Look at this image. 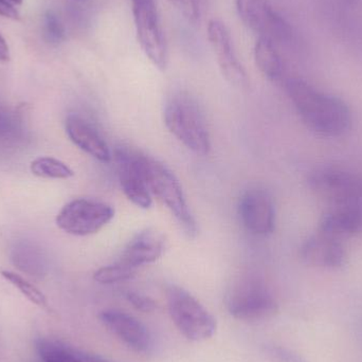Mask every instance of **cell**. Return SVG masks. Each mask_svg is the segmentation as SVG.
Masks as SVG:
<instances>
[{
    "label": "cell",
    "instance_id": "cell-21",
    "mask_svg": "<svg viewBox=\"0 0 362 362\" xmlns=\"http://www.w3.org/2000/svg\"><path fill=\"white\" fill-rule=\"evenodd\" d=\"M1 274L6 281H8L11 284L14 285L29 301L32 302V303L42 308H46L47 306H48V302H47L44 293H42L40 289L36 288L31 283L25 280L23 276L15 274V272H6V270L2 272Z\"/></svg>",
    "mask_w": 362,
    "mask_h": 362
},
{
    "label": "cell",
    "instance_id": "cell-6",
    "mask_svg": "<svg viewBox=\"0 0 362 362\" xmlns=\"http://www.w3.org/2000/svg\"><path fill=\"white\" fill-rule=\"evenodd\" d=\"M308 182L315 195L333 208L361 206L362 181L349 172L321 168L310 173Z\"/></svg>",
    "mask_w": 362,
    "mask_h": 362
},
{
    "label": "cell",
    "instance_id": "cell-19",
    "mask_svg": "<svg viewBox=\"0 0 362 362\" xmlns=\"http://www.w3.org/2000/svg\"><path fill=\"white\" fill-rule=\"evenodd\" d=\"M36 350L42 362H86L80 351L53 340H37Z\"/></svg>",
    "mask_w": 362,
    "mask_h": 362
},
{
    "label": "cell",
    "instance_id": "cell-11",
    "mask_svg": "<svg viewBox=\"0 0 362 362\" xmlns=\"http://www.w3.org/2000/svg\"><path fill=\"white\" fill-rule=\"evenodd\" d=\"M238 215L247 231L255 235L265 236L274 232L276 211L274 202L265 189H247L240 198Z\"/></svg>",
    "mask_w": 362,
    "mask_h": 362
},
{
    "label": "cell",
    "instance_id": "cell-15",
    "mask_svg": "<svg viewBox=\"0 0 362 362\" xmlns=\"http://www.w3.org/2000/svg\"><path fill=\"white\" fill-rule=\"evenodd\" d=\"M300 257L313 267L338 269L346 264V253L341 242L317 233L302 244Z\"/></svg>",
    "mask_w": 362,
    "mask_h": 362
},
{
    "label": "cell",
    "instance_id": "cell-31",
    "mask_svg": "<svg viewBox=\"0 0 362 362\" xmlns=\"http://www.w3.org/2000/svg\"><path fill=\"white\" fill-rule=\"evenodd\" d=\"M8 1L13 2V4H21L23 0H8Z\"/></svg>",
    "mask_w": 362,
    "mask_h": 362
},
{
    "label": "cell",
    "instance_id": "cell-2",
    "mask_svg": "<svg viewBox=\"0 0 362 362\" xmlns=\"http://www.w3.org/2000/svg\"><path fill=\"white\" fill-rule=\"evenodd\" d=\"M165 127L195 154L210 153L211 140L206 119L195 99L187 93H174L165 106Z\"/></svg>",
    "mask_w": 362,
    "mask_h": 362
},
{
    "label": "cell",
    "instance_id": "cell-14",
    "mask_svg": "<svg viewBox=\"0 0 362 362\" xmlns=\"http://www.w3.org/2000/svg\"><path fill=\"white\" fill-rule=\"evenodd\" d=\"M167 247L165 235L154 228H148L134 236L121 253L119 263L133 269L154 263L163 257Z\"/></svg>",
    "mask_w": 362,
    "mask_h": 362
},
{
    "label": "cell",
    "instance_id": "cell-24",
    "mask_svg": "<svg viewBox=\"0 0 362 362\" xmlns=\"http://www.w3.org/2000/svg\"><path fill=\"white\" fill-rule=\"evenodd\" d=\"M170 2L189 23H197L200 17V0H170Z\"/></svg>",
    "mask_w": 362,
    "mask_h": 362
},
{
    "label": "cell",
    "instance_id": "cell-22",
    "mask_svg": "<svg viewBox=\"0 0 362 362\" xmlns=\"http://www.w3.org/2000/svg\"><path fill=\"white\" fill-rule=\"evenodd\" d=\"M136 269L117 262L114 265L100 268L93 274V279L100 284H114L129 280L135 276Z\"/></svg>",
    "mask_w": 362,
    "mask_h": 362
},
{
    "label": "cell",
    "instance_id": "cell-18",
    "mask_svg": "<svg viewBox=\"0 0 362 362\" xmlns=\"http://www.w3.org/2000/svg\"><path fill=\"white\" fill-rule=\"evenodd\" d=\"M255 59L257 67L268 80H280L283 74V64L274 42L267 38H257Z\"/></svg>",
    "mask_w": 362,
    "mask_h": 362
},
{
    "label": "cell",
    "instance_id": "cell-9",
    "mask_svg": "<svg viewBox=\"0 0 362 362\" xmlns=\"http://www.w3.org/2000/svg\"><path fill=\"white\" fill-rule=\"evenodd\" d=\"M236 10L243 23L259 35L274 44L293 40L291 25L272 8L267 0H236Z\"/></svg>",
    "mask_w": 362,
    "mask_h": 362
},
{
    "label": "cell",
    "instance_id": "cell-13",
    "mask_svg": "<svg viewBox=\"0 0 362 362\" xmlns=\"http://www.w3.org/2000/svg\"><path fill=\"white\" fill-rule=\"evenodd\" d=\"M208 38L226 80L234 86H245L247 74L236 57L231 35L225 23L212 19L208 25Z\"/></svg>",
    "mask_w": 362,
    "mask_h": 362
},
{
    "label": "cell",
    "instance_id": "cell-26",
    "mask_svg": "<svg viewBox=\"0 0 362 362\" xmlns=\"http://www.w3.org/2000/svg\"><path fill=\"white\" fill-rule=\"evenodd\" d=\"M127 299L136 310L142 313H153L157 308L154 300L136 291H127Z\"/></svg>",
    "mask_w": 362,
    "mask_h": 362
},
{
    "label": "cell",
    "instance_id": "cell-23",
    "mask_svg": "<svg viewBox=\"0 0 362 362\" xmlns=\"http://www.w3.org/2000/svg\"><path fill=\"white\" fill-rule=\"evenodd\" d=\"M44 35L51 44H59L65 40V28L61 18L53 11H48L45 15Z\"/></svg>",
    "mask_w": 362,
    "mask_h": 362
},
{
    "label": "cell",
    "instance_id": "cell-16",
    "mask_svg": "<svg viewBox=\"0 0 362 362\" xmlns=\"http://www.w3.org/2000/svg\"><path fill=\"white\" fill-rule=\"evenodd\" d=\"M318 233L342 242L362 233V208L355 206H334L321 217Z\"/></svg>",
    "mask_w": 362,
    "mask_h": 362
},
{
    "label": "cell",
    "instance_id": "cell-3",
    "mask_svg": "<svg viewBox=\"0 0 362 362\" xmlns=\"http://www.w3.org/2000/svg\"><path fill=\"white\" fill-rule=\"evenodd\" d=\"M146 177L151 193L167 206L183 233L189 238L197 235V225L187 206L182 187L176 176L163 163L146 156Z\"/></svg>",
    "mask_w": 362,
    "mask_h": 362
},
{
    "label": "cell",
    "instance_id": "cell-17",
    "mask_svg": "<svg viewBox=\"0 0 362 362\" xmlns=\"http://www.w3.org/2000/svg\"><path fill=\"white\" fill-rule=\"evenodd\" d=\"M65 127L68 137L78 148L101 163H110L112 154L107 144L88 121L78 115L70 114Z\"/></svg>",
    "mask_w": 362,
    "mask_h": 362
},
{
    "label": "cell",
    "instance_id": "cell-27",
    "mask_svg": "<svg viewBox=\"0 0 362 362\" xmlns=\"http://www.w3.org/2000/svg\"><path fill=\"white\" fill-rule=\"evenodd\" d=\"M0 16L10 19L19 18V14L16 8L8 0H0Z\"/></svg>",
    "mask_w": 362,
    "mask_h": 362
},
{
    "label": "cell",
    "instance_id": "cell-7",
    "mask_svg": "<svg viewBox=\"0 0 362 362\" xmlns=\"http://www.w3.org/2000/svg\"><path fill=\"white\" fill-rule=\"evenodd\" d=\"M115 216V210L105 202L78 198L66 204L57 216L59 229L72 235L97 233Z\"/></svg>",
    "mask_w": 362,
    "mask_h": 362
},
{
    "label": "cell",
    "instance_id": "cell-5",
    "mask_svg": "<svg viewBox=\"0 0 362 362\" xmlns=\"http://www.w3.org/2000/svg\"><path fill=\"white\" fill-rule=\"evenodd\" d=\"M227 308L234 318L246 322L267 320L278 313L276 298L259 279L244 278L228 293Z\"/></svg>",
    "mask_w": 362,
    "mask_h": 362
},
{
    "label": "cell",
    "instance_id": "cell-30",
    "mask_svg": "<svg viewBox=\"0 0 362 362\" xmlns=\"http://www.w3.org/2000/svg\"><path fill=\"white\" fill-rule=\"evenodd\" d=\"M340 2H342L344 4H356L357 1H359V0H339Z\"/></svg>",
    "mask_w": 362,
    "mask_h": 362
},
{
    "label": "cell",
    "instance_id": "cell-10",
    "mask_svg": "<svg viewBox=\"0 0 362 362\" xmlns=\"http://www.w3.org/2000/svg\"><path fill=\"white\" fill-rule=\"evenodd\" d=\"M146 155L129 148L116 150L121 187L127 197L142 209L152 206V193L146 177Z\"/></svg>",
    "mask_w": 362,
    "mask_h": 362
},
{
    "label": "cell",
    "instance_id": "cell-4",
    "mask_svg": "<svg viewBox=\"0 0 362 362\" xmlns=\"http://www.w3.org/2000/svg\"><path fill=\"white\" fill-rule=\"evenodd\" d=\"M167 298L170 316L187 339L204 341L214 335V317L191 293L173 285L168 289Z\"/></svg>",
    "mask_w": 362,
    "mask_h": 362
},
{
    "label": "cell",
    "instance_id": "cell-1",
    "mask_svg": "<svg viewBox=\"0 0 362 362\" xmlns=\"http://www.w3.org/2000/svg\"><path fill=\"white\" fill-rule=\"evenodd\" d=\"M286 91L304 124L315 133L338 137L350 129L352 112L344 100L297 78L287 81Z\"/></svg>",
    "mask_w": 362,
    "mask_h": 362
},
{
    "label": "cell",
    "instance_id": "cell-29",
    "mask_svg": "<svg viewBox=\"0 0 362 362\" xmlns=\"http://www.w3.org/2000/svg\"><path fill=\"white\" fill-rule=\"evenodd\" d=\"M82 353V357L86 362H110L106 359L102 358V357L98 356V355L87 354V353Z\"/></svg>",
    "mask_w": 362,
    "mask_h": 362
},
{
    "label": "cell",
    "instance_id": "cell-25",
    "mask_svg": "<svg viewBox=\"0 0 362 362\" xmlns=\"http://www.w3.org/2000/svg\"><path fill=\"white\" fill-rule=\"evenodd\" d=\"M266 353L274 362H308L301 355L284 346H268L266 349Z\"/></svg>",
    "mask_w": 362,
    "mask_h": 362
},
{
    "label": "cell",
    "instance_id": "cell-28",
    "mask_svg": "<svg viewBox=\"0 0 362 362\" xmlns=\"http://www.w3.org/2000/svg\"><path fill=\"white\" fill-rule=\"evenodd\" d=\"M10 59V50L6 40L0 34V61L6 62Z\"/></svg>",
    "mask_w": 362,
    "mask_h": 362
},
{
    "label": "cell",
    "instance_id": "cell-20",
    "mask_svg": "<svg viewBox=\"0 0 362 362\" xmlns=\"http://www.w3.org/2000/svg\"><path fill=\"white\" fill-rule=\"evenodd\" d=\"M31 172L35 176L50 180H68L74 175V171L63 161L52 157H40L32 161Z\"/></svg>",
    "mask_w": 362,
    "mask_h": 362
},
{
    "label": "cell",
    "instance_id": "cell-12",
    "mask_svg": "<svg viewBox=\"0 0 362 362\" xmlns=\"http://www.w3.org/2000/svg\"><path fill=\"white\" fill-rule=\"evenodd\" d=\"M104 327L129 350L148 354L153 349V337L148 327L132 315L121 310H104L100 314Z\"/></svg>",
    "mask_w": 362,
    "mask_h": 362
},
{
    "label": "cell",
    "instance_id": "cell-8",
    "mask_svg": "<svg viewBox=\"0 0 362 362\" xmlns=\"http://www.w3.org/2000/svg\"><path fill=\"white\" fill-rule=\"evenodd\" d=\"M134 21L142 50L158 69L168 65V48L156 0H132Z\"/></svg>",
    "mask_w": 362,
    "mask_h": 362
}]
</instances>
